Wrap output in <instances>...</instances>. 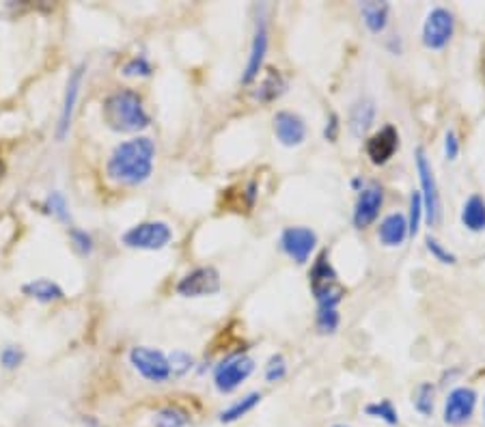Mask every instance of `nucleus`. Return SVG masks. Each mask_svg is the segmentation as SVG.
Segmentation results:
<instances>
[{
  "mask_svg": "<svg viewBox=\"0 0 485 427\" xmlns=\"http://www.w3.org/2000/svg\"><path fill=\"white\" fill-rule=\"evenodd\" d=\"M155 160V145L152 138L136 137L117 145L113 156L106 165V173L117 184L124 186H138L152 177Z\"/></svg>",
  "mask_w": 485,
  "mask_h": 427,
  "instance_id": "obj_1",
  "label": "nucleus"
},
{
  "mask_svg": "<svg viewBox=\"0 0 485 427\" xmlns=\"http://www.w3.org/2000/svg\"><path fill=\"white\" fill-rule=\"evenodd\" d=\"M104 121L115 132H141L149 128V115L145 110L141 95L130 89L108 95L104 102Z\"/></svg>",
  "mask_w": 485,
  "mask_h": 427,
  "instance_id": "obj_2",
  "label": "nucleus"
},
{
  "mask_svg": "<svg viewBox=\"0 0 485 427\" xmlns=\"http://www.w3.org/2000/svg\"><path fill=\"white\" fill-rule=\"evenodd\" d=\"M309 288L313 291L317 307H331L337 308L339 302L343 300L345 296V288L339 280L337 270L332 268L331 260H328V252H322L317 257L313 268L309 272Z\"/></svg>",
  "mask_w": 485,
  "mask_h": 427,
  "instance_id": "obj_3",
  "label": "nucleus"
},
{
  "mask_svg": "<svg viewBox=\"0 0 485 427\" xmlns=\"http://www.w3.org/2000/svg\"><path fill=\"white\" fill-rule=\"evenodd\" d=\"M416 173L421 179V199H423V214H425L429 224H436L443 216V204H440L438 182L434 176V166L429 162L425 149H416Z\"/></svg>",
  "mask_w": 485,
  "mask_h": 427,
  "instance_id": "obj_4",
  "label": "nucleus"
},
{
  "mask_svg": "<svg viewBox=\"0 0 485 427\" xmlns=\"http://www.w3.org/2000/svg\"><path fill=\"white\" fill-rule=\"evenodd\" d=\"M171 240L173 229L162 221L141 223L124 233V244L127 249L138 251H162Z\"/></svg>",
  "mask_w": 485,
  "mask_h": 427,
  "instance_id": "obj_5",
  "label": "nucleus"
},
{
  "mask_svg": "<svg viewBox=\"0 0 485 427\" xmlns=\"http://www.w3.org/2000/svg\"><path fill=\"white\" fill-rule=\"evenodd\" d=\"M130 363L145 380L155 382V384L173 378L169 356H166L164 352L155 350V347H147V346L134 347V350L130 352Z\"/></svg>",
  "mask_w": 485,
  "mask_h": 427,
  "instance_id": "obj_6",
  "label": "nucleus"
},
{
  "mask_svg": "<svg viewBox=\"0 0 485 427\" xmlns=\"http://www.w3.org/2000/svg\"><path fill=\"white\" fill-rule=\"evenodd\" d=\"M455 33V18L449 9L436 7L427 14L423 24V46L429 50H444Z\"/></svg>",
  "mask_w": 485,
  "mask_h": 427,
  "instance_id": "obj_7",
  "label": "nucleus"
},
{
  "mask_svg": "<svg viewBox=\"0 0 485 427\" xmlns=\"http://www.w3.org/2000/svg\"><path fill=\"white\" fill-rule=\"evenodd\" d=\"M253 372H255L253 358L244 356V354H231V356L225 358V361L216 367L214 374L216 389L220 393H233Z\"/></svg>",
  "mask_w": 485,
  "mask_h": 427,
  "instance_id": "obj_8",
  "label": "nucleus"
},
{
  "mask_svg": "<svg viewBox=\"0 0 485 427\" xmlns=\"http://www.w3.org/2000/svg\"><path fill=\"white\" fill-rule=\"evenodd\" d=\"M220 291V272L214 266L192 270L177 283V294L183 298H205Z\"/></svg>",
  "mask_w": 485,
  "mask_h": 427,
  "instance_id": "obj_9",
  "label": "nucleus"
},
{
  "mask_svg": "<svg viewBox=\"0 0 485 427\" xmlns=\"http://www.w3.org/2000/svg\"><path fill=\"white\" fill-rule=\"evenodd\" d=\"M281 246L295 263L303 266V263L309 261L311 252L315 251L317 233L309 227H287L281 233Z\"/></svg>",
  "mask_w": 485,
  "mask_h": 427,
  "instance_id": "obj_10",
  "label": "nucleus"
},
{
  "mask_svg": "<svg viewBox=\"0 0 485 427\" xmlns=\"http://www.w3.org/2000/svg\"><path fill=\"white\" fill-rule=\"evenodd\" d=\"M477 406V393L471 386H457L449 393L444 402V423L447 425H464L471 421Z\"/></svg>",
  "mask_w": 485,
  "mask_h": 427,
  "instance_id": "obj_11",
  "label": "nucleus"
},
{
  "mask_svg": "<svg viewBox=\"0 0 485 427\" xmlns=\"http://www.w3.org/2000/svg\"><path fill=\"white\" fill-rule=\"evenodd\" d=\"M267 46H270L267 20H266V15H259L257 22H255V33H253V43H250L248 63H247V70H244V76H242L244 84H250V82L257 81L261 67H264Z\"/></svg>",
  "mask_w": 485,
  "mask_h": 427,
  "instance_id": "obj_12",
  "label": "nucleus"
},
{
  "mask_svg": "<svg viewBox=\"0 0 485 427\" xmlns=\"http://www.w3.org/2000/svg\"><path fill=\"white\" fill-rule=\"evenodd\" d=\"M382 204H384V193L380 186L371 184V186L362 188L354 207V227L356 229L371 227V224L378 221V216H380Z\"/></svg>",
  "mask_w": 485,
  "mask_h": 427,
  "instance_id": "obj_13",
  "label": "nucleus"
},
{
  "mask_svg": "<svg viewBox=\"0 0 485 427\" xmlns=\"http://www.w3.org/2000/svg\"><path fill=\"white\" fill-rule=\"evenodd\" d=\"M275 134L278 143L285 145V147H298L306 138V123L295 112L281 110L275 117Z\"/></svg>",
  "mask_w": 485,
  "mask_h": 427,
  "instance_id": "obj_14",
  "label": "nucleus"
},
{
  "mask_svg": "<svg viewBox=\"0 0 485 427\" xmlns=\"http://www.w3.org/2000/svg\"><path fill=\"white\" fill-rule=\"evenodd\" d=\"M399 149V132L397 128L384 126L380 132H376L367 140V156L376 166L387 165L393 158L395 151Z\"/></svg>",
  "mask_w": 485,
  "mask_h": 427,
  "instance_id": "obj_15",
  "label": "nucleus"
},
{
  "mask_svg": "<svg viewBox=\"0 0 485 427\" xmlns=\"http://www.w3.org/2000/svg\"><path fill=\"white\" fill-rule=\"evenodd\" d=\"M82 78H85V65H78L76 70L70 74V81H67L63 110H61L59 130H57L59 140H63L67 137V132H70L71 119H74V110H76V104H78V95H80Z\"/></svg>",
  "mask_w": 485,
  "mask_h": 427,
  "instance_id": "obj_16",
  "label": "nucleus"
},
{
  "mask_svg": "<svg viewBox=\"0 0 485 427\" xmlns=\"http://www.w3.org/2000/svg\"><path fill=\"white\" fill-rule=\"evenodd\" d=\"M378 238H380L382 244L388 246V249L404 244V242L408 240V221H406L404 214H388L380 223Z\"/></svg>",
  "mask_w": 485,
  "mask_h": 427,
  "instance_id": "obj_17",
  "label": "nucleus"
},
{
  "mask_svg": "<svg viewBox=\"0 0 485 427\" xmlns=\"http://www.w3.org/2000/svg\"><path fill=\"white\" fill-rule=\"evenodd\" d=\"M373 121H376V104H373V100L369 98H362L352 106V110H350V132H352V137L362 138L367 132L371 130Z\"/></svg>",
  "mask_w": 485,
  "mask_h": 427,
  "instance_id": "obj_18",
  "label": "nucleus"
},
{
  "mask_svg": "<svg viewBox=\"0 0 485 427\" xmlns=\"http://www.w3.org/2000/svg\"><path fill=\"white\" fill-rule=\"evenodd\" d=\"M360 15L365 26L369 28L373 35H380L384 28L388 26L390 7L388 3H378V0H367L360 5Z\"/></svg>",
  "mask_w": 485,
  "mask_h": 427,
  "instance_id": "obj_19",
  "label": "nucleus"
},
{
  "mask_svg": "<svg viewBox=\"0 0 485 427\" xmlns=\"http://www.w3.org/2000/svg\"><path fill=\"white\" fill-rule=\"evenodd\" d=\"M462 224H464L468 232H472V233L485 232V201H483V196H479V195L468 196L464 207H462Z\"/></svg>",
  "mask_w": 485,
  "mask_h": 427,
  "instance_id": "obj_20",
  "label": "nucleus"
},
{
  "mask_svg": "<svg viewBox=\"0 0 485 427\" xmlns=\"http://www.w3.org/2000/svg\"><path fill=\"white\" fill-rule=\"evenodd\" d=\"M287 89V81L283 78V74L275 67H270V70L266 71V78L261 81L259 89L255 91V98L259 100V102H275V100L281 98L283 93H285Z\"/></svg>",
  "mask_w": 485,
  "mask_h": 427,
  "instance_id": "obj_21",
  "label": "nucleus"
},
{
  "mask_svg": "<svg viewBox=\"0 0 485 427\" xmlns=\"http://www.w3.org/2000/svg\"><path fill=\"white\" fill-rule=\"evenodd\" d=\"M22 291H24L26 296L35 298V300L39 302H54L65 296L63 289H61L54 280H48V279L31 280V283H26L24 288H22Z\"/></svg>",
  "mask_w": 485,
  "mask_h": 427,
  "instance_id": "obj_22",
  "label": "nucleus"
},
{
  "mask_svg": "<svg viewBox=\"0 0 485 427\" xmlns=\"http://www.w3.org/2000/svg\"><path fill=\"white\" fill-rule=\"evenodd\" d=\"M259 402H261V393H250V395L242 397V400L233 403L231 408L225 410V413L220 414V421H222V423H233V421L242 419L244 414H248L250 410L257 406Z\"/></svg>",
  "mask_w": 485,
  "mask_h": 427,
  "instance_id": "obj_23",
  "label": "nucleus"
},
{
  "mask_svg": "<svg viewBox=\"0 0 485 427\" xmlns=\"http://www.w3.org/2000/svg\"><path fill=\"white\" fill-rule=\"evenodd\" d=\"M188 421H191V417H188L186 410L177 406H166L155 414L154 423L155 427H186Z\"/></svg>",
  "mask_w": 485,
  "mask_h": 427,
  "instance_id": "obj_24",
  "label": "nucleus"
},
{
  "mask_svg": "<svg viewBox=\"0 0 485 427\" xmlns=\"http://www.w3.org/2000/svg\"><path fill=\"white\" fill-rule=\"evenodd\" d=\"M315 324H317V330H320L322 335H332V333H337L339 324H341V318H339L337 308L322 307V308H317Z\"/></svg>",
  "mask_w": 485,
  "mask_h": 427,
  "instance_id": "obj_25",
  "label": "nucleus"
},
{
  "mask_svg": "<svg viewBox=\"0 0 485 427\" xmlns=\"http://www.w3.org/2000/svg\"><path fill=\"white\" fill-rule=\"evenodd\" d=\"M434 395H436L434 386L429 384V382H423V384L416 386L415 400H412V403H415V408L419 410L421 414L429 417V414L434 413Z\"/></svg>",
  "mask_w": 485,
  "mask_h": 427,
  "instance_id": "obj_26",
  "label": "nucleus"
},
{
  "mask_svg": "<svg viewBox=\"0 0 485 427\" xmlns=\"http://www.w3.org/2000/svg\"><path fill=\"white\" fill-rule=\"evenodd\" d=\"M421 218H423V199L419 190H415L410 196V214H408V238H415L421 229Z\"/></svg>",
  "mask_w": 485,
  "mask_h": 427,
  "instance_id": "obj_27",
  "label": "nucleus"
},
{
  "mask_svg": "<svg viewBox=\"0 0 485 427\" xmlns=\"http://www.w3.org/2000/svg\"><path fill=\"white\" fill-rule=\"evenodd\" d=\"M367 414H371V417L387 421L388 425H397L399 417H397V410H395L393 403L388 400H384L380 403H371V406H367Z\"/></svg>",
  "mask_w": 485,
  "mask_h": 427,
  "instance_id": "obj_28",
  "label": "nucleus"
},
{
  "mask_svg": "<svg viewBox=\"0 0 485 427\" xmlns=\"http://www.w3.org/2000/svg\"><path fill=\"white\" fill-rule=\"evenodd\" d=\"M425 249L432 252L434 260L440 261V263H447V266H455L457 263V257L453 255V252H451L449 249H444V246L440 244V242L434 238V235H427L425 238Z\"/></svg>",
  "mask_w": 485,
  "mask_h": 427,
  "instance_id": "obj_29",
  "label": "nucleus"
},
{
  "mask_svg": "<svg viewBox=\"0 0 485 427\" xmlns=\"http://www.w3.org/2000/svg\"><path fill=\"white\" fill-rule=\"evenodd\" d=\"M152 71H154V67L147 59H145V56H134V59H130L124 65V76H127V78L152 76Z\"/></svg>",
  "mask_w": 485,
  "mask_h": 427,
  "instance_id": "obj_30",
  "label": "nucleus"
},
{
  "mask_svg": "<svg viewBox=\"0 0 485 427\" xmlns=\"http://www.w3.org/2000/svg\"><path fill=\"white\" fill-rule=\"evenodd\" d=\"M287 374V363L285 358H283V354H275V356H270V361L266 365V380L267 382H278L285 378Z\"/></svg>",
  "mask_w": 485,
  "mask_h": 427,
  "instance_id": "obj_31",
  "label": "nucleus"
},
{
  "mask_svg": "<svg viewBox=\"0 0 485 427\" xmlns=\"http://www.w3.org/2000/svg\"><path fill=\"white\" fill-rule=\"evenodd\" d=\"M48 210L59 218V221H70V210H67V201L61 193H52L48 196Z\"/></svg>",
  "mask_w": 485,
  "mask_h": 427,
  "instance_id": "obj_32",
  "label": "nucleus"
},
{
  "mask_svg": "<svg viewBox=\"0 0 485 427\" xmlns=\"http://www.w3.org/2000/svg\"><path fill=\"white\" fill-rule=\"evenodd\" d=\"M169 363H171V375H173V378H177V375H183L188 372V369L192 367V358L188 356L186 352L171 354Z\"/></svg>",
  "mask_w": 485,
  "mask_h": 427,
  "instance_id": "obj_33",
  "label": "nucleus"
},
{
  "mask_svg": "<svg viewBox=\"0 0 485 427\" xmlns=\"http://www.w3.org/2000/svg\"><path fill=\"white\" fill-rule=\"evenodd\" d=\"M70 235H71V242H74L76 251L80 252V255H91V251H93L91 235H89L87 232H80V229H71Z\"/></svg>",
  "mask_w": 485,
  "mask_h": 427,
  "instance_id": "obj_34",
  "label": "nucleus"
},
{
  "mask_svg": "<svg viewBox=\"0 0 485 427\" xmlns=\"http://www.w3.org/2000/svg\"><path fill=\"white\" fill-rule=\"evenodd\" d=\"M22 361H24V352H22L20 347L9 346V347H5L3 352H0V363H3L7 369L20 367Z\"/></svg>",
  "mask_w": 485,
  "mask_h": 427,
  "instance_id": "obj_35",
  "label": "nucleus"
},
{
  "mask_svg": "<svg viewBox=\"0 0 485 427\" xmlns=\"http://www.w3.org/2000/svg\"><path fill=\"white\" fill-rule=\"evenodd\" d=\"M444 156H447V160H457V156H460V138L453 130H449L444 137Z\"/></svg>",
  "mask_w": 485,
  "mask_h": 427,
  "instance_id": "obj_36",
  "label": "nucleus"
},
{
  "mask_svg": "<svg viewBox=\"0 0 485 427\" xmlns=\"http://www.w3.org/2000/svg\"><path fill=\"white\" fill-rule=\"evenodd\" d=\"M323 137H326V140H331V143H334V140L339 138V115L337 112H332L331 115V123H328L326 130H323Z\"/></svg>",
  "mask_w": 485,
  "mask_h": 427,
  "instance_id": "obj_37",
  "label": "nucleus"
},
{
  "mask_svg": "<svg viewBox=\"0 0 485 427\" xmlns=\"http://www.w3.org/2000/svg\"><path fill=\"white\" fill-rule=\"evenodd\" d=\"M3 173H5V165H3V160H0V177H3Z\"/></svg>",
  "mask_w": 485,
  "mask_h": 427,
  "instance_id": "obj_38",
  "label": "nucleus"
},
{
  "mask_svg": "<svg viewBox=\"0 0 485 427\" xmlns=\"http://www.w3.org/2000/svg\"><path fill=\"white\" fill-rule=\"evenodd\" d=\"M334 427H345V425H334Z\"/></svg>",
  "mask_w": 485,
  "mask_h": 427,
  "instance_id": "obj_39",
  "label": "nucleus"
}]
</instances>
